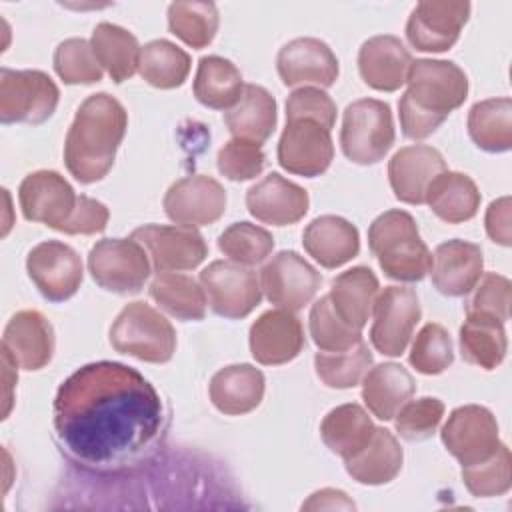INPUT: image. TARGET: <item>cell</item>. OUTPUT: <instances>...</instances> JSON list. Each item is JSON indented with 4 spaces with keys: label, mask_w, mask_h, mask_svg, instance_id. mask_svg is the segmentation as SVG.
I'll return each mask as SVG.
<instances>
[{
    "label": "cell",
    "mask_w": 512,
    "mask_h": 512,
    "mask_svg": "<svg viewBox=\"0 0 512 512\" xmlns=\"http://www.w3.org/2000/svg\"><path fill=\"white\" fill-rule=\"evenodd\" d=\"M54 430L70 458L90 468L128 464L158 438V390L120 362H92L70 374L54 398Z\"/></svg>",
    "instance_id": "cell-1"
},
{
    "label": "cell",
    "mask_w": 512,
    "mask_h": 512,
    "mask_svg": "<svg viewBox=\"0 0 512 512\" xmlns=\"http://www.w3.org/2000/svg\"><path fill=\"white\" fill-rule=\"evenodd\" d=\"M128 128L124 106L110 94L88 96L68 128L64 164L82 184L102 180L114 166L118 146Z\"/></svg>",
    "instance_id": "cell-2"
},
{
    "label": "cell",
    "mask_w": 512,
    "mask_h": 512,
    "mask_svg": "<svg viewBox=\"0 0 512 512\" xmlns=\"http://www.w3.org/2000/svg\"><path fill=\"white\" fill-rule=\"evenodd\" d=\"M406 84L398 114L402 134L410 140L434 134L468 96V76L450 60H412Z\"/></svg>",
    "instance_id": "cell-3"
},
{
    "label": "cell",
    "mask_w": 512,
    "mask_h": 512,
    "mask_svg": "<svg viewBox=\"0 0 512 512\" xmlns=\"http://www.w3.org/2000/svg\"><path fill=\"white\" fill-rule=\"evenodd\" d=\"M370 252L382 272L398 282H418L432 266V254L406 210H386L368 228Z\"/></svg>",
    "instance_id": "cell-4"
},
{
    "label": "cell",
    "mask_w": 512,
    "mask_h": 512,
    "mask_svg": "<svg viewBox=\"0 0 512 512\" xmlns=\"http://www.w3.org/2000/svg\"><path fill=\"white\" fill-rule=\"evenodd\" d=\"M116 352L150 364H164L176 352V330L146 302L126 304L110 326Z\"/></svg>",
    "instance_id": "cell-5"
},
{
    "label": "cell",
    "mask_w": 512,
    "mask_h": 512,
    "mask_svg": "<svg viewBox=\"0 0 512 512\" xmlns=\"http://www.w3.org/2000/svg\"><path fill=\"white\" fill-rule=\"evenodd\" d=\"M396 138L392 110L376 98H362L346 106L342 116L340 146L354 164H376L392 148Z\"/></svg>",
    "instance_id": "cell-6"
},
{
    "label": "cell",
    "mask_w": 512,
    "mask_h": 512,
    "mask_svg": "<svg viewBox=\"0 0 512 512\" xmlns=\"http://www.w3.org/2000/svg\"><path fill=\"white\" fill-rule=\"evenodd\" d=\"M60 100L56 82L42 70H0V120L4 124H42Z\"/></svg>",
    "instance_id": "cell-7"
},
{
    "label": "cell",
    "mask_w": 512,
    "mask_h": 512,
    "mask_svg": "<svg viewBox=\"0 0 512 512\" xmlns=\"http://www.w3.org/2000/svg\"><path fill=\"white\" fill-rule=\"evenodd\" d=\"M88 270L108 292L136 294L150 276V260L144 246L132 238H104L92 246Z\"/></svg>",
    "instance_id": "cell-8"
},
{
    "label": "cell",
    "mask_w": 512,
    "mask_h": 512,
    "mask_svg": "<svg viewBox=\"0 0 512 512\" xmlns=\"http://www.w3.org/2000/svg\"><path fill=\"white\" fill-rule=\"evenodd\" d=\"M200 286L212 312L230 320L246 318L262 300L258 274L232 260L210 262L200 272Z\"/></svg>",
    "instance_id": "cell-9"
},
{
    "label": "cell",
    "mask_w": 512,
    "mask_h": 512,
    "mask_svg": "<svg viewBox=\"0 0 512 512\" xmlns=\"http://www.w3.org/2000/svg\"><path fill=\"white\" fill-rule=\"evenodd\" d=\"M372 314V346L384 356H400L422 316L416 290L408 286H386L378 292Z\"/></svg>",
    "instance_id": "cell-10"
},
{
    "label": "cell",
    "mask_w": 512,
    "mask_h": 512,
    "mask_svg": "<svg viewBox=\"0 0 512 512\" xmlns=\"http://www.w3.org/2000/svg\"><path fill=\"white\" fill-rule=\"evenodd\" d=\"M446 450L462 464L472 466L490 458L500 446L496 416L478 404L458 406L440 432Z\"/></svg>",
    "instance_id": "cell-11"
},
{
    "label": "cell",
    "mask_w": 512,
    "mask_h": 512,
    "mask_svg": "<svg viewBox=\"0 0 512 512\" xmlns=\"http://www.w3.org/2000/svg\"><path fill=\"white\" fill-rule=\"evenodd\" d=\"M264 296L278 308L298 312L310 304L322 284L320 272L294 250L274 254L260 272Z\"/></svg>",
    "instance_id": "cell-12"
},
{
    "label": "cell",
    "mask_w": 512,
    "mask_h": 512,
    "mask_svg": "<svg viewBox=\"0 0 512 512\" xmlns=\"http://www.w3.org/2000/svg\"><path fill=\"white\" fill-rule=\"evenodd\" d=\"M26 270L40 294L50 302H64L74 296L84 278L82 258L60 240L36 244L28 252Z\"/></svg>",
    "instance_id": "cell-13"
},
{
    "label": "cell",
    "mask_w": 512,
    "mask_h": 512,
    "mask_svg": "<svg viewBox=\"0 0 512 512\" xmlns=\"http://www.w3.org/2000/svg\"><path fill=\"white\" fill-rule=\"evenodd\" d=\"M468 16L470 2L466 0H422L410 12L406 38L420 52H446L460 38Z\"/></svg>",
    "instance_id": "cell-14"
},
{
    "label": "cell",
    "mask_w": 512,
    "mask_h": 512,
    "mask_svg": "<svg viewBox=\"0 0 512 512\" xmlns=\"http://www.w3.org/2000/svg\"><path fill=\"white\" fill-rule=\"evenodd\" d=\"M18 200L26 220L42 222L58 232H64L78 204L74 188L56 170H36L28 174L20 182Z\"/></svg>",
    "instance_id": "cell-15"
},
{
    "label": "cell",
    "mask_w": 512,
    "mask_h": 512,
    "mask_svg": "<svg viewBox=\"0 0 512 512\" xmlns=\"http://www.w3.org/2000/svg\"><path fill=\"white\" fill-rule=\"evenodd\" d=\"M334 160V144L330 130L306 118L286 120V128L278 142V164L304 178L324 174Z\"/></svg>",
    "instance_id": "cell-16"
},
{
    "label": "cell",
    "mask_w": 512,
    "mask_h": 512,
    "mask_svg": "<svg viewBox=\"0 0 512 512\" xmlns=\"http://www.w3.org/2000/svg\"><path fill=\"white\" fill-rule=\"evenodd\" d=\"M132 240L140 242L158 272L192 270L208 256V246L202 234L190 226L146 224L132 232Z\"/></svg>",
    "instance_id": "cell-17"
},
{
    "label": "cell",
    "mask_w": 512,
    "mask_h": 512,
    "mask_svg": "<svg viewBox=\"0 0 512 512\" xmlns=\"http://www.w3.org/2000/svg\"><path fill=\"white\" fill-rule=\"evenodd\" d=\"M226 210V190L218 180L194 174L176 180L164 194V212L178 226L214 224Z\"/></svg>",
    "instance_id": "cell-18"
},
{
    "label": "cell",
    "mask_w": 512,
    "mask_h": 512,
    "mask_svg": "<svg viewBox=\"0 0 512 512\" xmlns=\"http://www.w3.org/2000/svg\"><path fill=\"white\" fill-rule=\"evenodd\" d=\"M304 344L302 322L290 310H268L250 326V352L258 364H286L302 352Z\"/></svg>",
    "instance_id": "cell-19"
},
{
    "label": "cell",
    "mask_w": 512,
    "mask_h": 512,
    "mask_svg": "<svg viewBox=\"0 0 512 512\" xmlns=\"http://www.w3.org/2000/svg\"><path fill=\"white\" fill-rule=\"evenodd\" d=\"M276 68L286 86L316 84L328 88L338 78V58L332 48L318 38H294L276 56Z\"/></svg>",
    "instance_id": "cell-20"
},
{
    "label": "cell",
    "mask_w": 512,
    "mask_h": 512,
    "mask_svg": "<svg viewBox=\"0 0 512 512\" xmlns=\"http://www.w3.org/2000/svg\"><path fill=\"white\" fill-rule=\"evenodd\" d=\"M54 346V328L38 310L16 312L4 328L2 352L22 370L44 368L52 360Z\"/></svg>",
    "instance_id": "cell-21"
},
{
    "label": "cell",
    "mask_w": 512,
    "mask_h": 512,
    "mask_svg": "<svg viewBox=\"0 0 512 512\" xmlns=\"http://www.w3.org/2000/svg\"><path fill=\"white\" fill-rule=\"evenodd\" d=\"M308 206V192L278 172H270L246 192L248 212L272 226L296 224L306 216Z\"/></svg>",
    "instance_id": "cell-22"
},
{
    "label": "cell",
    "mask_w": 512,
    "mask_h": 512,
    "mask_svg": "<svg viewBox=\"0 0 512 512\" xmlns=\"http://www.w3.org/2000/svg\"><path fill=\"white\" fill-rule=\"evenodd\" d=\"M482 248L466 240H448L436 246L432 254L430 276L434 288L444 296H466L482 276Z\"/></svg>",
    "instance_id": "cell-23"
},
{
    "label": "cell",
    "mask_w": 512,
    "mask_h": 512,
    "mask_svg": "<svg viewBox=\"0 0 512 512\" xmlns=\"http://www.w3.org/2000/svg\"><path fill=\"white\" fill-rule=\"evenodd\" d=\"M446 170L442 154L426 144L400 148L388 162V180L394 196L406 204H424L432 180Z\"/></svg>",
    "instance_id": "cell-24"
},
{
    "label": "cell",
    "mask_w": 512,
    "mask_h": 512,
    "mask_svg": "<svg viewBox=\"0 0 512 512\" xmlns=\"http://www.w3.org/2000/svg\"><path fill=\"white\" fill-rule=\"evenodd\" d=\"M412 54L400 38L380 34L368 38L358 52V70L362 80L380 92H394L406 84Z\"/></svg>",
    "instance_id": "cell-25"
},
{
    "label": "cell",
    "mask_w": 512,
    "mask_h": 512,
    "mask_svg": "<svg viewBox=\"0 0 512 512\" xmlns=\"http://www.w3.org/2000/svg\"><path fill=\"white\" fill-rule=\"evenodd\" d=\"M304 250L324 268L332 270L350 262L360 252L358 228L342 216L314 218L302 234Z\"/></svg>",
    "instance_id": "cell-26"
},
{
    "label": "cell",
    "mask_w": 512,
    "mask_h": 512,
    "mask_svg": "<svg viewBox=\"0 0 512 512\" xmlns=\"http://www.w3.org/2000/svg\"><path fill=\"white\" fill-rule=\"evenodd\" d=\"M264 384V374L256 366L230 364L212 376L208 392L216 410L228 416H240L260 406Z\"/></svg>",
    "instance_id": "cell-27"
},
{
    "label": "cell",
    "mask_w": 512,
    "mask_h": 512,
    "mask_svg": "<svg viewBox=\"0 0 512 512\" xmlns=\"http://www.w3.org/2000/svg\"><path fill=\"white\" fill-rule=\"evenodd\" d=\"M414 392L412 374L396 362L376 364L362 378V400L380 420H392Z\"/></svg>",
    "instance_id": "cell-28"
},
{
    "label": "cell",
    "mask_w": 512,
    "mask_h": 512,
    "mask_svg": "<svg viewBox=\"0 0 512 512\" xmlns=\"http://www.w3.org/2000/svg\"><path fill=\"white\" fill-rule=\"evenodd\" d=\"M380 284L368 266H354L332 280L330 302L334 312L352 328L362 330L372 316Z\"/></svg>",
    "instance_id": "cell-29"
},
{
    "label": "cell",
    "mask_w": 512,
    "mask_h": 512,
    "mask_svg": "<svg viewBox=\"0 0 512 512\" xmlns=\"http://www.w3.org/2000/svg\"><path fill=\"white\" fill-rule=\"evenodd\" d=\"M404 452L396 436L386 428H376L370 442L344 460L346 472L352 480L368 486H380L392 482L402 470Z\"/></svg>",
    "instance_id": "cell-30"
},
{
    "label": "cell",
    "mask_w": 512,
    "mask_h": 512,
    "mask_svg": "<svg viewBox=\"0 0 512 512\" xmlns=\"http://www.w3.org/2000/svg\"><path fill=\"white\" fill-rule=\"evenodd\" d=\"M224 122L234 138L262 146L276 128V100L266 88L244 84L240 100L224 112Z\"/></svg>",
    "instance_id": "cell-31"
},
{
    "label": "cell",
    "mask_w": 512,
    "mask_h": 512,
    "mask_svg": "<svg viewBox=\"0 0 512 512\" xmlns=\"http://www.w3.org/2000/svg\"><path fill=\"white\" fill-rule=\"evenodd\" d=\"M424 202L440 220L460 224L476 216L480 208V190L470 176L444 170L428 186Z\"/></svg>",
    "instance_id": "cell-32"
},
{
    "label": "cell",
    "mask_w": 512,
    "mask_h": 512,
    "mask_svg": "<svg viewBox=\"0 0 512 512\" xmlns=\"http://www.w3.org/2000/svg\"><path fill=\"white\" fill-rule=\"evenodd\" d=\"M508 350L504 322L494 316L466 312L460 326V354L468 364L494 370L502 364Z\"/></svg>",
    "instance_id": "cell-33"
},
{
    "label": "cell",
    "mask_w": 512,
    "mask_h": 512,
    "mask_svg": "<svg viewBox=\"0 0 512 512\" xmlns=\"http://www.w3.org/2000/svg\"><path fill=\"white\" fill-rule=\"evenodd\" d=\"M374 430L376 426L368 412L354 402L332 408L320 424L322 442L344 460L360 452L370 442Z\"/></svg>",
    "instance_id": "cell-34"
},
{
    "label": "cell",
    "mask_w": 512,
    "mask_h": 512,
    "mask_svg": "<svg viewBox=\"0 0 512 512\" xmlns=\"http://www.w3.org/2000/svg\"><path fill=\"white\" fill-rule=\"evenodd\" d=\"M244 92V80L236 64L222 56L198 60L194 76V96L200 104L214 110H230Z\"/></svg>",
    "instance_id": "cell-35"
},
{
    "label": "cell",
    "mask_w": 512,
    "mask_h": 512,
    "mask_svg": "<svg viewBox=\"0 0 512 512\" xmlns=\"http://www.w3.org/2000/svg\"><path fill=\"white\" fill-rule=\"evenodd\" d=\"M90 44L100 66L116 84H122L136 74L142 48L130 30L118 24L100 22L92 32Z\"/></svg>",
    "instance_id": "cell-36"
},
{
    "label": "cell",
    "mask_w": 512,
    "mask_h": 512,
    "mask_svg": "<svg viewBox=\"0 0 512 512\" xmlns=\"http://www.w3.org/2000/svg\"><path fill=\"white\" fill-rule=\"evenodd\" d=\"M468 134L484 152H506L512 148V100L488 98L476 102L468 112Z\"/></svg>",
    "instance_id": "cell-37"
},
{
    "label": "cell",
    "mask_w": 512,
    "mask_h": 512,
    "mask_svg": "<svg viewBox=\"0 0 512 512\" xmlns=\"http://www.w3.org/2000/svg\"><path fill=\"white\" fill-rule=\"evenodd\" d=\"M148 290L150 298L178 320H202L206 316L204 288L192 276L158 272Z\"/></svg>",
    "instance_id": "cell-38"
},
{
    "label": "cell",
    "mask_w": 512,
    "mask_h": 512,
    "mask_svg": "<svg viewBox=\"0 0 512 512\" xmlns=\"http://www.w3.org/2000/svg\"><path fill=\"white\" fill-rule=\"evenodd\" d=\"M190 56L170 40L158 38L140 50V76L154 88L170 90L184 84L190 74Z\"/></svg>",
    "instance_id": "cell-39"
},
{
    "label": "cell",
    "mask_w": 512,
    "mask_h": 512,
    "mask_svg": "<svg viewBox=\"0 0 512 512\" xmlns=\"http://www.w3.org/2000/svg\"><path fill=\"white\" fill-rule=\"evenodd\" d=\"M218 8L214 2H172L168 6V26L190 48H206L218 32Z\"/></svg>",
    "instance_id": "cell-40"
},
{
    "label": "cell",
    "mask_w": 512,
    "mask_h": 512,
    "mask_svg": "<svg viewBox=\"0 0 512 512\" xmlns=\"http://www.w3.org/2000/svg\"><path fill=\"white\" fill-rule=\"evenodd\" d=\"M372 366V352L364 342L342 352H316L314 368L328 388H354Z\"/></svg>",
    "instance_id": "cell-41"
},
{
    "label": "cell",
    "mask_w": 512,
    "mask_h": 512,
    "mask_svg": "<svg viewBox=\"0 0 512 512\" xmlns=\"http://www.w3.org/2000/svg\"><path fill=\"white\" fill-rule=\"evenodd\" d=\"M218 248L232 262H238L242 266H254L270 256L274 248V238L262 226H256L252 222H234L218 236Z\"/></svg>",
    "instance_id": "cell-42"
},
{
    "label": "cell",
    "mask_w": 512,
    "mask_h": 512,
    "mask_svg": "<svg viewBox=\"0 0 512 512\" xmlns=\"http://www.w3.org/2000/svg\"><path fill=\"white\" fill-rule=\"evenodd\" d=\"M462 482L476 498L502 496L512 486V456L504 442L498 450L472 466H462Z\"/></svg>",
    "instance_id": "cell-43"
},
{
    "label": "cell",
    "mask_w": 512,
    "mask_h": 512,
    "mask_svg": "<svg viewBox=\"0 0 512 512\" xmlns=\"http://www.w3.org/2000/svg\"><path fill=\"white\" fill-rule=\"evenodd\" d=\"M310 336L324 352H342L362 342V330L348 326L332 308L330 296H320L310 310Z\"/></svg>",
    "instance_id": "cell-44"
},
{
    "label": "cell",
    "mask_w": 512,
    "mask_h": 512,
    "mask_svg": "<svg viewBox=\"0 0 512 512\" xmlns=\"http://www.w3.org/2000/svg\"><path fill=\"white\" fill-rule=\"evenodd\" d=\"M54 70L64 84H94L102 80V66L84 38H68L54 50Z\"/></svg>",
    "instance_id": "cell-45"
},
{
    "label": "cell",
    "mask_w": 512,
    "mask_h": 512,
    "mask_svg": "<svg viewBox=\"0 0 512 512\" xmlns=\"http://www.w3.org/2000/svg\"><path fill=\"white\" fill-rule=\"evenodd\" d=\"M408 360L420 374H442L454 362V346L448 330L436 322L422 326L412 342Z\"/></svg>",
    "instance_id": "cell-46"
},
{
    "label": "cell",
    "mask_w": 512,
    "mask_h": 512,
    "mask_svg": "<svg viewBox=\"0 0 512 512\" xmlns=\"http://www.w3.org/2000/svg\"><path fill=\"white\" fill-rule=\"evenodd\" d=\"M444 416V404L438 398L424 396L418 400H408L398 412H396V432L400 438L408 442H420L430 438Z\"/></svg>",
    "instance_id": "cell-47"
},
{
    "label": "cell",
    "mask_w": 512,
    "mask_h": 512,
    "mask_svg": "<svg viewBox=\"0 0 512 512\" xmlns=\"http://www.w3.org/2000/svg\"><path fill=\"white\" fill-rule=\"evenodd\" d=\"M266 154L260 144L232 138L228 140L216 156V164L222 176L232 182H244L256 178L264 170Z\"/></svg>",
    "instance_id": "cell-48"
},
{
    "label": "cell",
    "mask_w": 512,
    "mask_h": 512,
    "mask_svg": "<svg viewBox=\"0 0 512 512\" xmlns=\"http://www.w3.org/2000/svg\"><path fill=\"white\" fill-rule=\"evenodd\" d=\"M476 292L466 306V312H478L506 322L512 306V282L496 272H486L474 286Z\"/></svg>",
    "instance_id": "cell-49"
},
{
    "label": "cell",
    "mask_w": 512,
    "mask_h": 512,
    "mask_svg": "<svg viewBox=\"0 0 512 512\" xmlns=\"http://www.w3.org/2000/svg\"><path fill=\"white\" fill-rule=\"evenodd\" d=\"M298 118L314 120L332 130L336 124V104L322 88L302 86L292 90L286 98V120Z\"/></svg>",
    "instance_id": "cell-50"
},
{
    "label": "cell",
    "mask_w": 512,
    "mask_h": 512,
    "mask_svg": "<svg viewBox=\"0 0 512 512\" xmlns=\"http://www.w3.org/2000/svg\"><path fill=\"white\" fill-rule=\"evenodd\" d=\"M108 218H110V212L102 202H98V200H94L86 194H80L76 210H74V214L70 216V220L64 228V234H96V232H102L108 224Z\"/></svg>",
    "instance_id": "cell-51"
},
{
    "label": "cell",
    "mask_w": 512,
    "mask_h": 512,
    "mask_svg": "<svg viewBox=\"0 0 512 512\" xmlns=\"http://www.w3.org/2000/svg\"><path fill=\"white\" fill-rule=\"evenodd\" d=\"M510 196H502L494 202H490L486 216H484V226L486 234L502 246L512 244V230H510Z\"/></svg>",
    "instance_id": "cell-52"
},
{
    "label": "cell",
    "mask_w": 512,
    "mask_h": 512,
    "mask_svg": "<svg viewBox=\"0 0 512 512\" xmlns=\"http://www.w3.org/2000/svg\"><path fill=\"white\" fill-rule=\"evenodd\" d=\"M354 510L356 504L342 492L334 488H324L314 492L304 504L302 510Z\"/></svg>",
    "instance_id": "cell-53"
}]
</instances>
